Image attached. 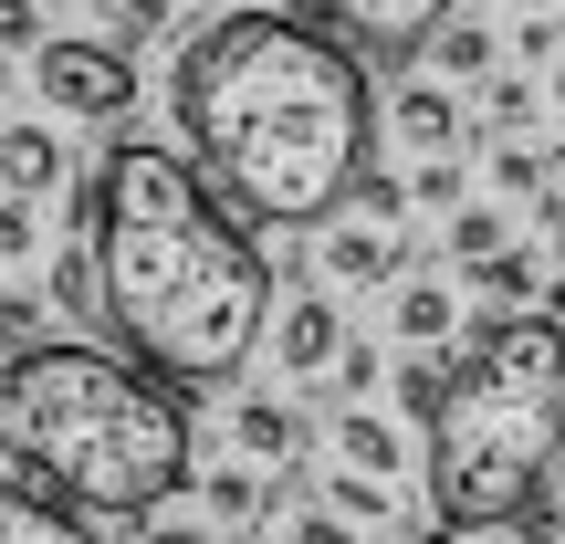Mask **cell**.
Segmentation results:
<instances>
[{
    "instance_id": "8992f818",
    "label": "cell",
    "mask_w": 565,
    "mask_h": 544,
    "mask_svg": "<svg viewBox=\"0 0 565 544\" xmlns=\"http://www.w3.org/2000/svg\"><path fill=\"white\" fill-rule=\"evenodd\" d=\"M450 11H461V0H303V21H324L345 53H377V63L429 53V42L450 32Z\"/></svg>"
},
{
    "instance_id": "74e56055",
    "label": "cell",
    "mask_w": 565,
    "mask_h": 544,
    "mask_svg": "<svg viewBox=\"0 0 565 544\" xmlns=\"http://www.w3.org/2000/svg\"><path fill=\"white\" fill-rule=\"evenodd\" d=\"M555 242H565V210H555Z\"/></svg>"
},
{
    "instance_id": "9a60e30c",
    "label": "cell",
    "mask_w": 565,
    "mask_h": 544,
    "mask_svg": "<svg viewBox=\"0 0 565 544\" xmlns=\"http://www.w3.org/2000/svg\"><path fill=\"white\" fill-rule=\"evenodd\" d=\"M231 450H242V461H263V471H294V461H303V419H294V398L252 387V398L231 408Z\"/></svg>"
},
{
    "instance_id": "ffe728a7",
    "label": "cell",
    "mask_w": 565,
    "mask_h": 544,
    "mask_svg": "<svg viewBox=\"0 0 565 544\" xmlns=\"http://www.w3.org/2000/svg\"><path fill=\"white\" fill-rule=\"evenodd\" d=\"M84 21H95V42L137 53V42H158V32H168V0H84Z\"/></svg>"
},
{
    "instance_id": "2e32d148",
    "label": "cell",
    "mask_w": 565,
    "mask_h": 544,
    "mask_svg": "<svg viewBox=\"0 0 565 544\" xmlns=\"http://www.w3.org/2000/svg\"><path fill=\"white\" fill-rule=\"evenodd\" d=\"M324 440H335V461H345V471H366V482H398V471H408L398 419H377V408H345V419L324 429Z\"/></svg>"
},
{
    "instance_id": "d6986e66",
    "label": "cell",
    "mask_w": 565,
    "mask_h": 544,
    "mask_svg": "<svg viewBox=\"0 0 565 544\" xmlns=\"http://www.w3.org/2000/svg\"><path fill=\"white\" fill-rule=\"evenodd\" d=\"M555 147H534V137H503V147H492V189H503V200H545V189H555Z\"/></svg>"
},
{
    "instance_id": "e0dca14e",
    "label": "cell",
    "mask_w": 565,
    "mask_h": 544,
    "mask_svg": "<svg viewBox=\"0 0 565 544\" xmlns=\"http://www.w3.org/2000/svg\"><path fill=\"white\" fill-rule=\"evenodd\" d=\"M513 242H524V231H513V210H492V200L450 210V231H440V252L461 263V282H471V273H492V263H503Z\"/></svg>"
},
{
    "instance_id": "30bf717a",
    "label": "cell",
    "mask_w": 565,
    "mask_h": 544,
    "mask_svg": "<svg viewBox=\"0 0 565 544\" xmlns=\"http://www.w3.org/2000/svg\"><path fill=\"white\" fill-rule=\"evenodd\" d=\"M315 263L335 273V282H408V242L356 210V221H324V252H315Z\"/></svg>"
},
{
    "instance_id": "836d02e7",
    "label": "cell",
    "mask_w": 565,
    "mask_h": 544,
    "mask_svg": "<svg viewBox=\"0 0 565 544\" xmlns=\"http://www.w3.org/2000/svg\"><path fill=\"white\" fill-rule=\"evenodd\" d=\"M137 544H231V534H210V524H147Z\"/></svg>"
},
{
    "instance_id": "e575fe53",
    "label": "cell",
    "mask_w": 565,
    "mask_h": 544,
    "mask_svg": "<svg viewBox=\"0 0 565 544\" xmlns=\"http://www.w3.org/2000/svg\"><path fill=\"white\" fill-rule=\"evenodd\" d=\"M555 116H565V63H555Z\"/></svg>"
},
{
    "instance_id": "4316f807",
    "label": "cell",
    "mask_w": 565,
    "mask_h": 544,
    "mask_svg": "<svg viewBox=\"0 0 565 544\" xmlns=\"http://www.w3.org/2000/svg\"><path fill=\"white\" fill-rule=\"evenodd\" d=\"M482 116L503 126V137H524V126H534V84H524V74H492V84H482Z\"/></svg>"
},
{
    "instance_id": "f1b7e54d",
    "label": "cell",
    "mask_w": 565,
    "mask_h": 544,
    "mask_svg": "<svg viewBox=\"0 0 565 544\" xmlns=\"http://www.w3.org/2000/svg\"><path fill=\"white\" fill-rule=\"evenodd\" d=\"M324 387H335L345 408H366V398H377V345H345V356H335V377H324Z\"/></svg>"
},
{
    "instance_id": "ba28073f",
    "label": "cell",
    "mask_w": 565,
    "mask_h": 544,
    "mask_svg": "<svg viewBox=\"0 0 565 544\" xmlns=\"http://www.w3.org/2000/svg\"><path fill=\"white\" fill-rule=\"evenodd\" d=\"M471 294L492 314H555L565 303V242H513L492 273H471Z\"/></svg>"
},
{
    "instance_id": "52a82bcc",
    "label": "cell",
    "mask_w": 565,
    "mask_h": 544,
    "mask_svg": "<svg viewBox=\"0 0 565 544\" xmlns=\"http://www.w3.org/2000/svg\"><path fill=\"white\" fill-rule=\"evenodd\" d=\"M345 345H356V335H345L335 294H324V282H294V294H282V314H273V356H282V377H294V387L335 377Z\"/></svg>"
},
{
    "instance_id": "3957f363",
    "label": "cell",
    "mask_w": 565,
    "mask_h": 544,
    "mask_svg": "<svg viewBox=\"0 0 565 544\" xmlns=\"http://www.w3.org/2000/svg\"><path fill=\"white\" fill-rule=\"evenodd\" d=\"M0 461L95 524H158L200 482L189 398L126 345H32L0 366Z\"/></svg>"
},
{
    "instance_id": "8fae6325",
    "label": "cell",
    "mask_w": 565,
    "mask_h": 544,
    "mask_svg": "<svg viewBox=\"0 0 565 544\" xmlns=\"http://www.w3.org/2000/svg\"><path fill=\"white\" fill-rule=\"evenodd\" d=\"M387 126H398L408 158H461V137H471V116H461L450 84H398V95H387Z\"/></svg>"
},
{
    "instance_id": "7402d4cb",
    "label": "cell",
    "mask_w": 565,
    "mask_h": 544,
    "mask_svg": "<svg viewBox=\"0 0 565 544\" xmlns=\"http://www.w3.org/2000/svg\"><path fill=\"white\" fill-rule=\"evenodd\" d=\"M315 503H335L345 524H387V513H398V482H366V471H345V461H335Z\"/></svg>"
},
{
    "instance_id": "8d00e7d4",
    "label": "cell",
    "mask_w": 565,
    "mask_h": 544,
    "mask_svg": "<svg viewBox=\"0 0 565 544\" xmlns=\"http://www.w3.org/2000/svg\"><path fill=\"white\" fill-rule=\"evenodd\" d=\"M0 95H11V53H0Z\"/></svg>"
},
{
    "instance_id": "1f68e13d",
    "label": "cell",
    "mask_w": 565,
    "mask_h": 544,
    "mask_svg": "<svg viewBox=\"0 0 565 544\" xmlns=\"http://www.w3.org/2000/svg\"><path fill=\"white\" fill-rule=\"evenodd\" d=\"M0 53H42V11L32 0H0Z\"/></svg>"
},
{
    "instance_id": "484cf974",
    "label": "cell",
    "mask_w": 565,
    "mask_h": 544,
    "mask_svg": "<svg viewBox=\"0 0 565 544\" xmlns=\"http://www.w3.org/2000/svg\"><path fill=\"white\" fill-rule=\"evenodd\" d=\"M53 303H63V314H105V294H95V252H63V263H53Z\"/></svg>"
},
{
    "instance_id": "d4e9b609",
    "label": "cell",
    "mask_w": 565,
    "mask_h": 544,
    "mask_svg": "<svg viewBox=\"0 0 565 544\" xmlns=\"http://www.w3.org/2000/svg\"><path fill=\"white\" fill-rule=\"evenodd\" d=\"M356 210H366V221H387V231H408V210H419V189H408V179H387V168H366Z\"/></svg>"
},
{
    "instance_id": "603a6c76",
    "label": "cell",
    "mask_w": 565,
    "mask_h": 544,
    "mask_svg": "<svg viewBox=\"0 0 565 544\" xmlns=\"http://www.w3.org/2000/svg\"><path fill=\"white\" fill-rule=\"evenodd\" d=\"M273 544H356V524L335 503H294V513H273Z\"/></svg>"
},
{
    "instance_id": "5b68a950",
    "label": "cell",
    "mask_w": 565,
    "mask_h": 544,
    "mask_svg": "<svg viewBox=\"0 0 565 544\" xmlns=\"http://www.w3.org/2000/svg\"><path fill=\"white\" fill-rule=\"evenodd\" d=\"M32 84H42L53 116L116 126L126 105H137V53H116V42H95V32H63V42H42V53H32Z\"/></svg>"
},
{
    "instance_id": "4fadbf2b",
    "label": "cell",
    "mask_w": 565,
    "mask_h": 544,
    "mask_svg": "<svg viewBox=\"0 0 565 544\" xmlns=\"http://www.w3.org/2000/svg\"><path fill=\"white\" fill-rule=\"evenodd\" d=\"M387 335H398L408 356H450V345H461V294L429 282V273H408L398 303H387Z\"/></svg>"
},
{
    "instance_id": "83f0119b",
    "label": "cell",
    "mask_w": 565,
    "mask_h": 544,
    "mask_svg": "<svg viewBox=\"0 0 565 544\" xmlns=\"http://www.w3.org/2000/svg\"><path fill=\"white\" fill-rule=\"evenodd\" d=\"M503 544H565V503H555V492H534V503L503 524Z\"/></svg>"
},
{
    "instance_id": "7c38bea8",
    "label": "cell",
    "mask_w": 565,
    "mask_h": 544,
    "mask_svg": "<svg viewBox=\"0 0 565 544\" xmlns=\"http://www.w3.org/2000/svg\"><path fill=\"white\" fill-rule=\"evenodd\" d=\"M0 544H105V534H95V513H74L42 482H11L0 471Z\"/></svg>"
},
{
    "instance_id": "cb8c5ba5",
    "label": "cell",
    "mask_w": 565,
    "mask_h": 544,
    "mask_svg": "<svg viewBox=\"0 0 565 544\" xmlns=\"http://www.w3.org/2000/svg\"><path fill=\"white\" fill-rule=\"evenodd\" d=\"M32 345H53V335H42V303L32 294H0V366L32 356Z\"/></svg>"
},
{
    "instance_id": "6da1fadb",
    "label": "cell",
    "mask_w": 565,
    "mask_h": 544,
    "mask_svg": "<svg viewBox=\"0 0 565 544\" xmlns=\"http://www.w3.org/2000/svg\"><path fill=\"white\" fill-rule=\"evenodd\" d=\"M168 116L200 179L252 231H324L366 189V137H377L366 63L303 11H221L210 32H189Z\"/></svg>"
},
{
    "instance_id": "d6a6232c",
    "label": "cell",
    "mask_w": 565,
    "mask_h": 544,
    "mask_svg": "<svg viewBox=\"0 0 565 544\" xmlns=\"http://www.w3.org/2000/svg\"><path fill=\"white\" fill-rule=\"evenodd\" d=\"M513 53H524V63H565V53H555V21H524V32H513Z\"/></svg>"
},
{
    "instance_id": "f546056e",
    "label": "cell",
    "mask_w": 565,
    "mask_h": 544,
    "mask_svg": "<svg viewBox=\"0 0 565 544\" xmlns=\"http://www.w3.org/2000/svg\"><path fill=\"white\" fill-rule=\"evenodd\" d=\"M408 189H419V210H471L461 200V158H419V179H408Z\"/></svg>"
},
{
    "instance_id": "277c9868",
    "label": "cell",
    "mask_w": 565,
    "mask_h": 544,
    "mask_svg": "<svg viewBox=\"0 0 565 544\" xmlns=\"http://www.w3.org/2000/svg\"><path fill=\"white\" fill-rule=\"evenodd\" d=\"M565 471V314H482L461 345L450 419L429 429L440 534H503Z\"/></svg>"
},
{
    "instance_id": "ac0fdd59",
    "label": "cell",
    "mask_w": 565,
    "mask_h": 544,
    "mask_svg": "<svg viewBox=\"0 0 565 544\" xmlns=\"http://www.w3.org/2000/svg\"><path fill=\"white\" fill-rule=\"evenodd\" d=\"M450 387H461V345H450V356H408V366H398V408H408L419 429L450 419Z\"/></svg>"
},
{
    "instance_id": "44dd1931",
    "label": "cell",
    "mask_w": 565,
    "mask_h": 544,
    "mask_svg": "<svg viewBox=\"0 0 565 544\" xmlns=\"http://www.w3.org/2000/svg\"><path fill=\"white\" fill-rule=\"evenodd\" d=\"M429 63H440L450 84H492V63H503V42H492L482 21H450V32L429 42Z\"/></svg>"
},
{
    "instance_id": "5bb4252c",
    "label": "cell",
    "mask_w": 565,
    "mask_h": 544,
    "mask_svg": "<svg viewBox=\"0 0 565 544\" xmlns=\"http://www.w3.org/2000/svg\"><path fill=\"white\" fill-rule=\"evenodd\" d=\"M200 503H210V534H263V513H273V482H263V461H200Z\"/></svg>"
},
{
    "instance_id": "9c48e42d",
    "label": "cell",
    "mask_w": 565,
    "mask_h": 544,
    "mask_svg": "<svg viewBox=\"0 0 565 544\" xmlns=\"http://www.w3.org/2000/svg\"><path fill=\"white\" fill-rule=\"evenodd\" d=\"M63 179H74V158H63V137L53 126H0V200H21V210H42V200H63Z\"/></svg>"
},
{
    "instance_id": "7a4b0ae2",
    "label": "cell",
    "mask_w": 565,
    "mask_h": 544,
    "mask_svg": "<svg viewBox=\"0 0 565 544\" xmlns=\"http://www.w3.org/2000/svg\"><path fill=\"white\" fill-rule=\"evenodd\" d=\"M84 252H95L105 335L168 387H231L273 335V263L252 221L200 179V158L158 137H116L84 179Z\"/></svg>"
},
{
    "instance_id": "4dcf8cb0",
    "label": "cell",
    "mask_w": 565,
    "mask_h": 544,
    "mask_svg": "<svg viewBox=\"0 0 565 544\" xmlns=\"http://www.w3.org/2000/svg\"><path fill=\"white\" fill-rule=\"evenodd\" d=\"M21 252H42V210L0 200V263H21Z\"/></svg>"
},
{
    "instance_id": "d590c367",
    "label": "cell",
    "mask_w": 565,
    "mask_h": 544,
    "mask_svg": "<svg viewBox=\"0 0 565 544\" xmlns=\"http://www.w3.org/2000/svg\"><path fill=\"white\" fill-rule=\"evenodd\" d=\"M408 544H461V534H408Z\"/></svg>"
}]
</instances>
